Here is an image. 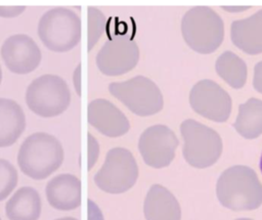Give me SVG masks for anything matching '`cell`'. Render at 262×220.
<instances>
[{"instance_id":"2e32d148","label":"cell","mask_w":262,"mask_h":220,"mask_svg":"<svg viewBox=\"0 0 262 220\" xmlns=\"http://www.w3.org/2000/svg\"><path fill=\"white\" fill-rule=\"evenodd\" d=\"M232 43L248 54L262 52V9L250 17L231 24Z\"/></svg>"},{"instance_id":"9a60e30c","label":"cell","mask_w":262,"mask_h":220,"mask_svg":"<svg viewBox=\"0 0 262 220\" xmlns=\"http://www.w3.org/2000/svg\"><path fill=\"white\" fill-rule=\"evenodd\" d=\"M146 220H180L181 210L173 193L160 184L149 187L143 203Z\"/></svg>"},{"instance_id":"8fae6325","label":"cell","mask_w":262,"mask_h":220,"mask_svg":"<svg viewBox=\"0 0 262 220\" xmlns=\"http://www.w3.org/2000/svg\"><path fill=\"white\" fill-rule=\"evenodd\" d=\"M189 103L195 113L215 122H225L232 105L229 94L212 80H201L193 85Z\"/></svg>"},{"instance_id":"f1b7e54d","label":"cell","mask_w":262,"mask_h":220,"mask_svg":"<svg viewBox=\"0 0 262 220\" xmlns=\"http://www.w3.org/2000/svg\"><path fill=\"white\" fill-rule=\"evenodd\" d=\"M2 81V70H1V67H0V83Z\"/></svg>"},{"instance_id":"6da1fadb","label":"cell","mask_w":262,"mask_h":220,"mask_svg":"<svg viewBox=\"0 0 262 220\" xmlns=\"http://www.w3.org/2000/svg\"><path fill=\"white\" fill-rule=\"evenodd\" d=\"M216 193L220 204L233 211H251L262 205V184L254 170L243 165L223 171Z\"/></svg>"},{"instance_id":"cb8c5ba5","label":"cell","mask_w":262,"mask_h":220,"mask_svg":"<svg viewBox=\"0 0 262 220\" xmlns=\"http://www.w3.org/2000/svg\"><path fill=\"white\" fill-rule=\"evenodd\" d=\"M26 6H0V16L14 17L24 12Z\"/></svg>"},{"instance_id":"30bf717a","label":"cell","mask_w":262,"mask_h":220,"mask_svg":"<svg viewBox=\"0 0 262 220\" xmlns=\"http://www.w3.org/2000/svg\"><path fill=\"white\" fill-rule=\"evenodd\" d=\"M178 139L175 133L165 125L146 128L138 140V149L144 163L156 169L169 166L175 157Z\"/></svg>"},{"instance_id":"4316f807","label":"cell","mask_w":262,"mask_h":220,"mask_svg":"<svg viewBox=\"0 0 262 220\" xmlns=\"http://www.w3.org/2000/svg\"><path fill=\"white\" fill-rule=\"evenodd\" d=\"M55 220H78V219H76L74 217H62V218H58Z\"/></svg>"},{"instance_id":"f546056e","label":"cell","mask_w":262,"mask_h":220,"mask_svg":"<svg viewBox=\"0 0 262 220\" xmlns=\"http://www.w3.org/2000/svg\"><path fill=\"white\" fill-rule=\"evenodd\" d=\"M236 220H252V219H249V218H239V219H236Z\"/></svg>"},{"instance_id":"5b68a950","label":"cell","mask_w":262,"mask_h":220,"mask_svg":"<svg viewBox=\"0 0 262 220\" xmlns=\"http://www.w3.org/2000/svg\"><path fill=\"white\" fill-rule=\"evenodd\" d=\"M183 138V157L192 167L203 169L217 162L222 152V140L219 134L191 119L180 125Z\"/></svg>"},{"instance_id":"7c38bea8","label":"cell","mask_w":262,"mask_h":220,"mask_svg":"<svg viewBox=\"0 0 262 220\" xmlns=\"http://www.w3.org/2000/svg\"><path fill=\"white\" fill-rule=\"evenodd\" d=\"M1 57L10 72L24 75L37 69L42 55L39 46L31 37L16 34L3 42Z\"/></svg>"},{"instance_id":"ac0fdd59","label":"cell","mask_w":262,"mask_h":220,"mask_svg":"<svg viewBox=\"0 0 262 220\" xmlns=\"http://www.w3.org/2000/svg\"><path fill=\"white\" fill-rule=\"evenodd\" d=\"M42 203L39 192L31 186L18 188L5 205L9 220H38Z\"/></svg>"},{"instance_id":"3957f363","label":"cell","mask_w":262,"mask_h":220,"mask_svg":"<svg viewBox=\"0 0 262 220\" xmlns=\"http://www.w3.org/2000/svg\"><path fill=\"white\" fill-rule=\"evenodd\" d=\"M182 36L194 51L208 54L215 51L224 38L222 18L208 6H195L189 9L181 21Z\"/></svg>"},{"instance_id":"44dd1931","label":"cell","mask_w":262,"mask_h":220,"mask_svg":"<svg viewBox=\"0 0 262 220\" xmlns=\"http://www.w3.org/2000/svg\"><path fill=\"white\" fill-rule=\"evenodd\" d=\"M17 171L7 160L0 159V202L5 200L17 184Z\"/></svg>"},{"instance_id":"83f0119b","label":"cell","mask_w":262,"mask_h":220,"mask_svg":"<svg viewBox=\"0 0 262 220\" xmlns=\"http://www.w3.org/2000/svg\"><path fill=\"white\" fill-rule=\"evenodd\" d=\"M260 170H261V173H262V155H261V159H260Z\"/></svg>"},{"instance_id":"484cf974","label":"cell","mask_w":262,"mask_h":220,"mask_svg":"<svg viewBox=\"0 0 262 220\" xmlns=\"http://www.w3.org/2000/svg\"><path fill=\"white\" fill-rule=\"evenodd\" d=\"M88 220H103L100 209L91 200L88 201Z\"/></svg>"},{"instance_id":"4fadbf2b","label":"cell","mask_w":262,"mask_h":220,"mask_svg":"<svg viewBox=\"0 0 262 220\" xmlns=\"http://www.w3.org/2000/svg\"><path fill=\"white\" fill-rule=\"evenodd\" d=\"M88 123L99 133L107 137H120L130 129V123L124 113L107 99L97 98L89 102Z\"/></svg>"},{"instance_id":"277c9868","label":"cell","mask_w":262,"mask_h":220,"mask_svg":"<svg viewBox=\"0 0 262 220\" xmlns=\"http://www.w3.org/2000/svg\"><path fill=\"white\" fill-rule=\"evenodd\" d=\"M38 35L48 49L54 52L69 51L80 42L81 19L70 8H51L40 18Z\"/></svg>"},{"instance_id":"603a6c76","label":"cell","mask_w":262,"mask_h":220,"mask_svg":"<svg viewBox=\"0 0 262 220\" xmlns=\"http://www.w3.org/2000/svg\"><path fill=\"white\" fill-rule=\"evenodd\" d=\"M99 156V144L97 140L88 133V170H91L96 164Z\"/></svg>"},{"instance_id":"ba28073f","label":"cell","mask_w":262,"mask_h":220,"mask_svg":"<svg viewBox=\"0 0 262 220\" xmlns=\"http://www.w3.org/2000/svg\"><path fill=\"white\" fill-rule=\"evenodd\" d=\"M110 93L127 106L133 114L147 117L163 108V95L158 85L144 76L108 85Z\"/></svg>"},{"instance_id":"d6986e66","label":"cell","mask_w":262,"mask_h":220,"mask_svg":"<svg viewBox=\"0 0 262 220\" xmlns=\"http://www.w3.org/2000/svg\"><path fill=\"white\" fill-rule=\"evenodd\" d=\"M233 128L243 137L257 138L262 134V100L250 98L238 107Z\"/></svg>"},{"instance_id":"5bb4252c","label":"cell","mask_w":262,"mask_h":220,"mask_svg":"<svg viewBox=\"0 0 262 220\" xmlns=\"http://www.w3.org/2000/svg\"><path fill=\"white\" fill-rule=\"evenodd\" d=\"M49 205L58 211H72L81 205V180L69 173L51 178L45 188Z\"/></svg>"},{"instance_id":"e0dca14e","label":"cell","mask_w":262,"mask_h":220,"mask_svg":"<svg viewBox=\"0 0 262 220\" xmlns=\"http://www.w3.org/2000/svg\"><path fill=\"white\" fill-rule=\"evenodd\" d=\"M26 127V116L20 105L8 98H0V147L12 145Z\"/></svg>"},{"instance_id":"7402d4cb","label":"cell","mask_w":262,"mask_h":220,"mask_svg":"<svg viewBox=\"0 0 262 220\" xmlns=\"http://www.w3.org/2000/svg\"><path fill=\"white\" fill-rule=\"evenodd\" d=\"M105 28V17L102 12L93 6L88 7V50L90 51L99 40Z\"/></svg>"},{"instance_id":"d4e9b609","label":"cell","mask_w":262,"mask_h":220,"mask_svg":"<svg viewBox=\"0 0 262 220\" xmlns=\"http://www.w3.org/2000/svg\"><path fill=\"white\" fill-rule=\"evenodd\" d=\"M253 86L258 92L262 93V60L255 65Z\"/></svg>"},{"instance_id":"8992f818","label":"cell","mask_w":262,"mask_h":220,"mask_svg":"<svg viewBox=\"0 0 262 220\" xmlns=\"http://www.w3.org/2000/svg\"><path fill=\"white\" fill-rule=\"evenodd\" d=\"M26 102L28 107L40 117H56L70 105V88L59 76L42 75L33 80L28 86Z\"/></svg>"},{"instance_id":"4dcf8cb0","label":"cell","mask_w":262,"mask_h":220,"mask_svg":"<svg viewBox=\"0 0 262 220\" xmlns=\"http://www.w3.org/2000/svg\"><path fill=\"white\" fill-rule=\"evenodd\" d=\"M0 220H1V218H0Z\"/></svg>"},{"instance_id":"7a4b0ae2","label":"cell","mask_w":262,"mask_h":220,"mask_svg":"<svg viewBox=\"0 0 262 220\" xmlns=\"http://www.w3.org/2000/svg\"><path fill=\"white\" fill-rule=\"evenodd\" d=\"M63 162L61 143L51 134L38 132L28 136L17 152L20 171L35 180H43L54 173Z\"/></svg>"},{"instance_id":"9c48e42d","label":"cell","mask_w":262,"mask_h":220,"mask_svg":"<svg viewBox=\"0 0 262 220\" xmlns=\"http://www.w3.org/2000/svg\"><path fill=\"white\" fill-rule=\"evenodd\" d=\"M139 60V48L131 38L118 35L107 40L96 55L98 70L106 76H120L133 70Z\"/></svg>"},{"instance_id":"ffe728a7","label":"cell","mask_w":262,"mask_h":220,"mask_svg":"<svg viewBox=\"0 0 262 220\" xmlns=\"http://www.w3.org/2000/svg\"><path fill=\"white\" fill-rule=\"evenodd\" d=\"M217 74L232 88H242L247 80V65L245 61L231 51H224L216 60Z\"/></svg>"},{"instance_id":"52a82bcc","label":"cell","mask_w":262,"mask_h":220,"mask_svg":"<svg viewBox=\"0 0 262 220\" xmlns=\"http://www.w3.org/2000/svg\"><path fill=\"white\" fill-rule=\"evenodd\" d=\"M138 178V166L132 152L125 147L111 148L93 180L96 186L111 194L124 193Z\"/></svg>"}]
</instances>
